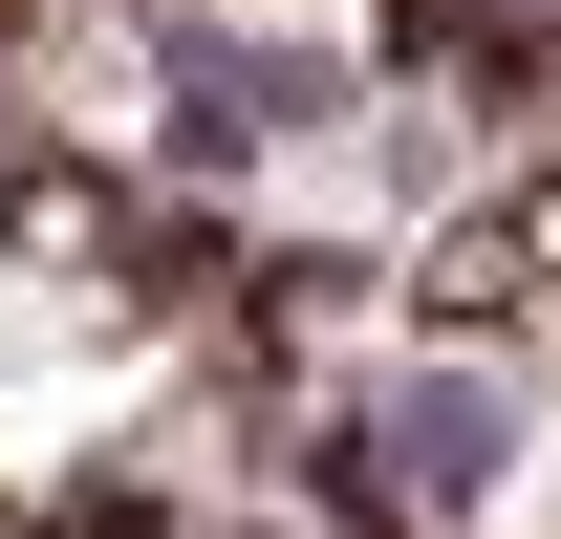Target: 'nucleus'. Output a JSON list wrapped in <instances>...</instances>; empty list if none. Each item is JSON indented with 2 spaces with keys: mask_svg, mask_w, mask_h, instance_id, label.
Returning a JSON list of instances; mask_svg holds the SVG:
<instances>
[{
  "mask_svg": "<svg viewBox=\"0 0 561 539\" xmlns=\"http://www.w3.org/2000/svg\"><path fill=\"white\" fill-rule=\"evenodd\" d=\"M496 454H518V389H476V367H389V389L302 410V496L346 539H411L454 496H496Z\"/></svg>",
  "mask_w": 561,
  "mask_h": 539,
  "instance_id": "1",
  "label": "nucleus"
},
{
  "mask_svg": "<svg viewBox=\"0 0 561 539\" xmlns=\"http://www.w3.org/2000/svg\"><path fill=\"white\" fill-rule=\"evenodd\" d=\"M0 44H22V0H0Z\"/></svg>",
  "mask_w": 561,
  "mask_h": 539,
  "instance_id": "2",
  "label": "nucleus"
}]
</instances>
